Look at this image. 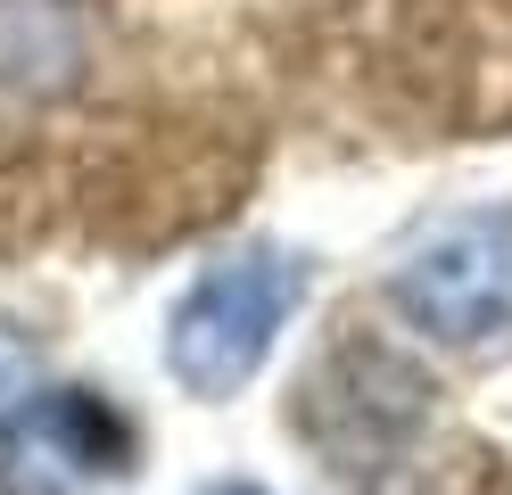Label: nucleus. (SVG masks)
Here are the masks:
<instances>
[{
  "mask_svg": "<svg viewBox=\"0 0 512 495\" xmlns=\"http://www.w3.org/2000/svg\"><path fill=\"white\" fill-rule=\"evenodd\" d=\"M116 454H124V429L83 388L25 396L17 421L0 429V471H9V487H34V495H58L67 479H91V471H116Z\"/></svg>",
  "mask_w": 512,
  "mask_h": 495,
  "instance_id": "obj_3",
  "label": "nucleus"
},
{
  "mask_svg": "<svg viewBox=\"0 0 512 495\" xmlns=\"http://www.w3.org/2000/svg\"><path fill=\"white\" fill-rule=\"evenodd\" d=\"M298 297H306V264L290 248H240V256L207 264V273L174 297V314H166V372H174V388L199 396V405L248 388L256 363L273 355L281 322L298 314Z\"/></svg>",
  "mask_w": 512,
  "mask_h": 495,
  "instance_id": "obj_1",
  "label": "nucleus"
},
{
  "mask_svg": "<svg viewBox=\"0 0 512 495\" xmlns=\"http://www.w3.org/2000/svg\"><path fill=\"white\" fill-rule=\"evenodd\" d=\"M389 297L413 330L446 347H479L512 330V207L438 215L389 273Z\"/></svg>",
  "mask_w": 512,
  "mask_h": 495,
  "instance_id": "obj_2",
  "label": "nucleus"
},
{
  "mask_svg": "<svg viewBox=\"0 0 512 495\" xmlns=\"http://www.w3.org/2000/svg\"><path fill=\"white\" fill-rule=\"evenodd\" d=\"M34 339H25V330L17 322H0V429H9L17 421V405H25V396H34Z\"/></svg>",
  "mask_w": 512,
  "mask_h": 495,
  "instance_id": "obj_5",
  "label": "nucleus"
},
{
  "mask_svg": "<svg viewBox=\"0 0 512 495\" xmlns=\"http://www.w3.org/2000/svg\"><path fill=\"white\" fill-rule=\"evenodd\" d=\"M199 495H265V487H248V479H223V487H199Z\"/></svg>",
  "mask_w": 512,
  "mask_h": 495,
  "instance_id": "obj_6",
  "label": "nucleus"
},
{
  "mask_svg": "<svg viewBox=\"0 0 512 495\" xmlns=\"http://www.w3.org/2000/svg\"><path fill=\"white\" fill-rule=\"evenodd\" d=\"M91 75V25L83 0H0V99L9 108H50L83 91Z\"/></svg>",
  "mask_w": 512,
  "mask_h": 495,
  "instance_id": "obj_4",
  "label": "nucleus"
}]
</instances>
